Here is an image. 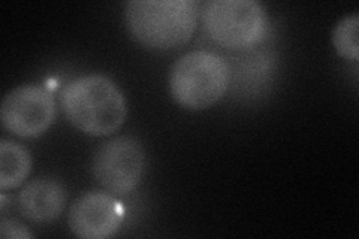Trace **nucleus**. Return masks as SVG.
<instances>
[{
	"label": "nucleus",
	"mask_w": 359,
	"mask_h": 239,
	"mask_svg": "<svg viewBox=\"0 0 359 239\" xmlns=\"http://www.w3.org/2000/svg\"><path fill=\"white\" fill-rule=\"evenodd\" d=\"M231 71L216 53L195 50L172 64L170 92L178 105L202 111L216 105L228 92Z\"/></svg>",
	"instance_id": "7ed1b4c3"
},
{
	"label": "nucleus",
	"mask_w": 359,
	"mask_h": 239,
	"mask_svg": "<svg viewBox=\"0 0 359 239\" xmlns=\"http://www.w3.org/2000/svg\"><path fill=\"white\" fill-rule=\"evenodd\" d=\"M62 109L75 129L90 136L114 133L128 116L125 95L111 78L100 74L67 83L62 92Z\"/></svg>",
	"instance_id": "f257e3e1"
},
{
	"label": "nucleus",
	"mask_w": 359,
	"mask_h": 239,
	"mask_svg": "<svg viewBox=\"0 0 359 239\" xmlns=\"http://www.w3.org/2000/svg\"><path fill=\"white\" fill-rule=\"evenodd\" d=\"M32 170V156L25 145L14 141H0V189L2 191L20 187Z\"/></svg>",
	"instance_id": "1a4fd4ad"
},
{
	"label": "nucleus",
	"mask_w": 359,
	"mask_h": 239,
	"mask_svg": "<svg viewBox=\"0 0 359 239\" xmlns=\"http://www.w3.org/2000/svg\"><path fill=\"white\" fill-rule=\"evenodd\" d=\"M199 9L196 0H130L125 20L130 35L144 47L171 50L192 39Z\"/></svg>",
	"instance_id": "f03ea898"
},
{
	"label": "nucleus",
	"mask_w": 359,
	"mask_h": 239,
	"mask_svg": "<svg viewBox=\"0 0 359 239\" xmlns=\"http://www.w3.org/2000/svg\"><path fill=\"white\" fill-rule=\"evenodd\" d=\"M0 202H2V203H0V208H2V211H5V208H6V195H5V193H2V195H0Z\"/></svg>",
	"instance_id": "f8f14e48"
},
{
	"label": "nucleus",
	"mask_w": 359,
	"mask_h": 239,
	"mask_svg": "<svg viewBox=\"0 0 359 239\" xmlns=\"http://www.w3.org/2000/svg\"><path fill=\"white\" fill-rule=\"evenodd\" d=\"M55 112V100L48 90L26 84L4 97L0 118L4 128L20 138H38L51 128Z\"/></svg>",
	"instance_id": "423d86ee"
},
{
	"label": "nucleus",
	"mask_w": 359,
	"mask_h": 239,
	"mask_svg": "<svg viewBox=\"0 0 359 239\" xmlns=\"http://www.w3.org/2000/svg\"><path fill=\"white\" fill-rule=\"evenodd\" d=\"M123 220L120 203L107 193L90 191L78 198L67 215L71 232L83 239L114 236Z\"/></svg>",
	"instance_id": "0eeeda50"
},
{
	"label": "nucleus",
	"mask_w": 359,
	"mask_h": 239,
	"mask_svg": "<svg viewBox=\"0 0 359 239\" xmlns=\"http://www.w3.org/2000/svg\"><path fill=\"white\" fill-rule=\"evenodd\" d=\"M66 189L57 179L36 178L21 189L17 198L18 211L35 223H51L66 207Z\"/></svg>",
	"instance_id": "6e6552de"
},
{
	"label": "nucleus",
	"mask_w": 359,
	"mask_h": 239,
	"mask_svg": "<svg viewBox=\"0 0 359 239\" xmlns=\"http://www.w3.org/2000/svg\"><path fill=\"white\" fill-rule=\"evenodd\" d=\"M359 15L352 14L337 22L332 30V45L341 57L356 62L359 59Z\"/></svg>",
	"instance_id": "9d476101"
},
{
	"label": "nucleus",
	"mask_w": 359,
	"mask_h": 239,
	"mask_svg": "<svg viewBox=\"0 0 359 239\" xmlns=\"http://www.w3.org/2000/svg\"><path fill=\"white\" fill-rule=\"evenodd\" d=\"M201 14L208 36L229 50L255 47L269 27L265 8L256 0H208Z\"/></svg>",
	"instance_id": "20e7f679"
},
{
	"label": "nucleus",
	"mask_w": 359,
	"mask_h": 239,
	"mask_svg": "<svg viewBox=\"0 0 359 239\" xmlns=\"http://www.w3.org/2000/svg\"><path fill=\"white\" fill-rule=\"evenodd\" d=\"M145 165L147 157L141 141L123 135L97 146L93 156V175L105 190L126 196L140 186Z\"/></svg>",
	"instance_id": "39448f33"
},
{
	"label": "nucleus",
	"mask_w": 359,
	"mask_h": 239,
	"mask_svg": "<svg viewBox=\"0 0 359 239\" xmlns=\"http://www.w3.org/2000/svg\"><path fill=\"white\" fill-rule=\"evenodd\" d=\"M0 236L5 239L17 238V239H32L33 233L27 229L25 224H21L17 220L2 217L0 220Z\"/></svg>",
	"instance_id": "9b49d317"
}]
</instances>
